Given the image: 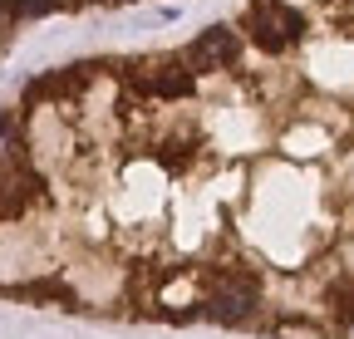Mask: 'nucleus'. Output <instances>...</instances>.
I'll return each mask as SVG.
<instances>
[{
	"label": "nucleus",
	"mask_w": 354,
	"mask_h": 339,
	"mask_svg": "<svg viewBox=\"0 0 354 339\" xmlns=\"http://www.w3.org/2000/svg\"><path fill=\"white\" fill-rule=\"evenodd\" d=\"M69 6H79V0H6V15H50V10H69Z\"/></svg>",
	"instance_id": "5"
},
{
	"label": "nucleus",
	"mask_w": 354,
	"mask_h": 339,
	"mask_svg": "<svg viewBox=\"0 0 354 339\" xmlns=\"http://www.w3.org/2000/svg\"><path fill=\"white\" fill-rule=\"evenodd\" d=\"M232 59H236V30H227V25L202 30L192 45H187V69H197V74H207V69H227Z\"/></svg>",
	"instance_id": "2"
},
{
	"label": "nucleus",
	"mask_w": 354,
	"mask_h": 339,
	"mask_svg": "<svg viewBox=\"0 0 354 339\" xmlns=\"http://www.w3.org/2000/svg\"><path fill=\"white\" fill-rule=\"evenodd\" d=\"M10 148H15V123H10L6 113H0V162L10 157Z\"/></svg>",
	"instance_id": "6"
},
{
	"label": "nucleus",
	"mask_w": 354,
	"mask_h": 339,
	"mask_svg": "<svg viewBox=\"0 0 354 339\" xmlns=\"http://www.w3.org/2000/svg\"><path fill=\"white\" fill-rule=\"evenodd\" d=\"M251 39L261 50H286V45H295L300 39V30H305V20L295 15V10H286L281 0H261V6H251Z\"/></svg>",
	"instance_id": "1"
},
{
	"label": "nucleus",
	"mask_w": 354,
	"mask_h": 339,
	"mask_svg": "<svg viewBox=\"0 0 354 339\" xmlns=\"http://www.w3.org/2000/svg\"><path fill=\"white\" fill-rule=\"evenodd\" d=\"M256 285L251 280H227L221 290H212V300H207V315L212 320H221V325H241V320H251L256 315Z\"/></svg>",
	"instance_id": "3"
},
{
	"label": "nucleus",
	"mask_w": 354,
	"mask_h": 339,
	"mask_svg": "<svg viewBox=\"0 0 354 339\" xmlns=\"http://www.w3.org/2000/svg\"><path fill=\"white\" fill-rule=\"evenodd\" d=\"M143 89L158 94V99H183V94L192 89V74H187V69H162V74L143 79Z\"/></svg>",
	"instance_id": "4"
},
{
	"label": "nucleus",
	"mask_w": 354,
	"mask_h": 339,
	"mask_svg": "<svg viewBox=\"0 0 354 339\" xmlns=\"http://www.w3.org/2000/svg\"><path fill=\"white\" fill-rule=\"evenodd\" d=\"M0 35H6V10H0Z\"/></svg>",
	"instance_id": "7"
}]
</instances>
